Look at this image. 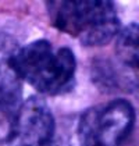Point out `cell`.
<instances>
[{
  "mask_svg": "<svg viewBox=\"0 0 139 146\" xmlns=\"http://www.w3.org/2000/svg\"><path fill=\"white\" fill-rule=\"evenodd\" d=\"M116 53L122 64L139 71V23L128 24L118 32Z\"/></svg>",
  "mask_w": 139,
  "mask_h": 146,
  "instance_id": "cell-6",
  "label": "cell"
},
{
  "mask_svg": "<svg viewBox=\"0 0 139 146\" xmlns=\"http://www.w3.org/2000/svg\"><path fill=\"white\" fill-rule=\"evenodd\" d=\"M11 67L21 81L45 96L67 93L75 85L77 60L70 47L54 49L46 39L18 46Z\"/></svg>",
  "mask_w": 139,
  "mask_h": 146,
  "instance_id": "cell-1",
  "label": "cell"
},
{
  "mask_svg": "<svg viewBox=\"0 0 139 146\" xmlns=\"http://www.w3.org/2000/svg\"><path fill=\"white\" fill-rule=\"evenodd\" d=\"M50 23L89 47L107 45L121 31L114 3L107 0L46 1Z\"/></svg>",
  "mask_w": 139,
  "mask_h": 146,
  "instance_id": "cell-2",
  "label": "cell"
},
{
  "mask_svg": "<svg viewBox=\"0 0 139 146\" xmlns=\"http://www.w3.org/2000/svg\"><path fill=\"white\" fill-rule=\"evenodd\" d=\"M135 120L134 106L124 99L93 106L78 118V146H132Z\"/></svg>",
  "mask_w": 139,
  "mask_h": 146,
  "instance_id": "cell-3",
  "label": "cell"
},
{
  "mask_svg": "<svg viewBox=\"0 0 139 146\" xmlns=\"http://www.w3.org/2000/svg\"><path fill=\"white\" fill-rule=\"evenodd\" d=\"M18 42L10 34L0 32V114L15 115L21 106L23 84L11 67V57Z\"/></svg>",
  "mask_w": 139,
  "mask_h": 146,
  "instance_id": "cell-5",
  "label": "cell"
},
{
  "mask_svg": "<svg viewBox=\"0 0 139 146\" xmlns=\"http://www.w3.org/2000/svg\"><path fill=\"white\" fill-rule=\"evenodd\" d=\"M7 146H56V124L47 103L31 96L13 117Z\"/></svg>",
  "mask_w": 139,
  "mask_h": 146,
  "instance_id": "cell-4",
  "label": "cell"
}]
</instances>
